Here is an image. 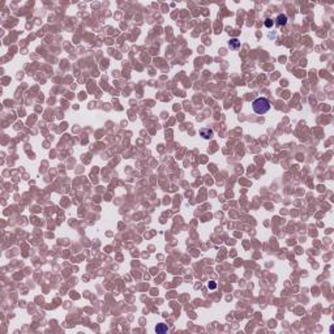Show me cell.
I'll list each match as a JSON object with an SVG mask.
<instances>
[{
    "label": "cell",
    "instance_id": "cell-2",
    "mask_svg": "<svg viewBox=\"0 0 334 334\" xmlns=\"http://www.w3.org/2000/svg\"><path fill=\"white\" fill-rule=\"evenodd\" d=\"M229 46H230V48H231V50H238L239 46H240V42H239L236 38H232V39H230Z\"/></svg>",
    "mask_w": 334,
    "mask_h": 334
},
{
    "label": "cell",
    "instance_id": "cell-1",
    "mask_svg": "<svg viewBox=\"0 0 334 334\" xmlns=\"http://www.w3.org/2000/svg\"><path fill=\"white\" fill-rule=\"evenodd\" d=\"M252 108L257 115H264L266 114L268 111L270 110V102L268 98H264V97H260V98L255 99L252 102Z\"/></svg>",
    "mask_w": 334,
    "mask_h": 334
},
{
    "label": "cell",
    "instance_id": "cell-5",
    "mask_svg": "<svg viewBox=\"0 0 334 334\" xmlns=\"http://www.w3.org/2000/svg\"><path fill=\"white\" fill-rule=\"evenodd\" d=\"M156 331H157V333H166V331H167V326L163 325V324H161V325H157L156 326Z\"/></svg>",
    "mask_w": 334,
    "mask_h": 334
},
{
    "label": "cell",
    "instance_id": "cell-6",
    "mask_svg": "<svg viewBox=\"0 0 334 334\" xmlns=\"http://www.w3.org/2000/svg\"><path fill=\"white\" fill-rule=\"evenodd\" d=\"M272 25H273V20H270V18H266V20H265V26H266V28H270Z\"/></svg>",
    "mask_w": 334,
    "mask_h": 334
},
{
    "label": "cell",
    "instance_id": "cell-4",
    "mask_svg": "<svg viewBox=\"0 0 334 334\" xmlns=\"http://www.w3.org/2000/svg\"><path fill=\"white\" fill-rule=\"evenodd\" d=\"M201 136L204 137V139H206V140H209V139H212L213 137V130L212 129H201Z\"/></svg>",
    "mask_w": 334,
    "mask_h": 334
},
{
    "label": "cell",
    "instance_id": "cell-3",
    "mask_svg": "<svg viewBox=\"0 0 334 334\" xmlns=\"http://www.w3.org/2000/svg\"><path fill=\"white\" fill-rule=\"evenodd\" d=\"M287 22V17L286 14H279L277 17V26H282V25H286Z\"/></svg>",
    "mask_w": 334,
    "mask_h": 334
}]
</instances>
